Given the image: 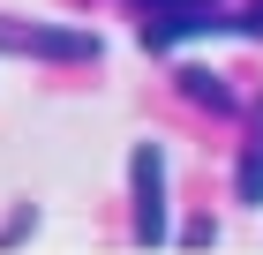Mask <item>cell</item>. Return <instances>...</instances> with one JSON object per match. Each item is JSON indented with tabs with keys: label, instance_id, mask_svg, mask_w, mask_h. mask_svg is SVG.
Listing matches in <instances>:
<instances>
[{
	"label": "cell",
	"instance_id": "1",
	"mask_svg": "<svg viewBox=\"0 0 263 255\" xmlns=\"http://www.w3.org/2000/svg\"><path fill=\"white\" fill-rule=\"evenodd\" d=\"M0 53H23V60H98L105 38L90 23H23V15H0Z\"/></svg>",
	"mask_w": 263,
	"mask_h": 255
},
{
	"label": "cell",
	"instance_id": "2",
	"mask_svg": "<svg viewBox=\"0 0 263 255\" xmlns=\"http://www.w3.org/2000/svg\"><path fill=\"white\" fill-rule=\"evenodd\" d=\"M128 195H136V240L143 248H165L173 240V203H165V143L143 135L128 150Z\"/></svg>",
	"mask_w": 263,
	"mask_h": 255
},
{
	"label": "cell",
	"instance_id": "3",
	"mask_svg": "<svg viewBox=\"0 0 263 255\" xmlns=\"http://www.w3.org/2000/svg\"><path fill=\"white\" fill-rule=\"evenodd\" d=\"M233 195H241L248 210H263V105H256V135H248L241 165H233Z\"/></svg>",
	"mask_w": 263,
	"mask_h": 255
},
{
	"label": "cell",
	"instance_id": "5",
	"mask_svg": "<svg viewBox=\"0 0 263 255\" xmlns=\"http://www.w3.org/2000/svg\"><path fill=\"white\" fill-rule=\"evenodd\" d=\"M38 233V203H15V210L0 218V248H15V240H30Z\"/></svg>",
	"mask_w": 263,
	"mask_h": 255
},
{
	"label": "cell",
	"instance_id": "7",
	"mask_svg": "<svg viewBox=\"0 0 263 255\" xmlns=\"http://www.w3.org/2000/svg\"><path fill=\"white\" fill-rule=\"evenodd\" d=\"M158 15H203V8H188V0H151Z\"/></svg>",
	"mask_w": 263,
	"mask_h": 255
},
{
	"label": "cell",
	"instance_id": "6",
	"mask_svg": "<svg viewBox=\"0 0 263 255\" xmlns=\"http://www.w3.org/2000/svg\"><path fill=\"white\" fill-rule=\"evenodd\" d=\"M181 240H188V248H218V218H188Z\"/></svg>",
	"mask_w": 263,
	"mask_h": 255
},
{
	"label": "cell",
	"instance_id": "4",
	"mask_svg": "<svg viewBox=\"0 0 263 255\" xmlns=\"http://www.w3.org/2000/svg\"><path fill=\"white\" fill-rule=\"evenodd\" d=\"M181 90H188L196 105H218V113H233V105H241L233 90H226V75H211V68H181Z\"/></svg>",
	"mask_w": 263,
	"mask_h": 255
}]
</instances>
